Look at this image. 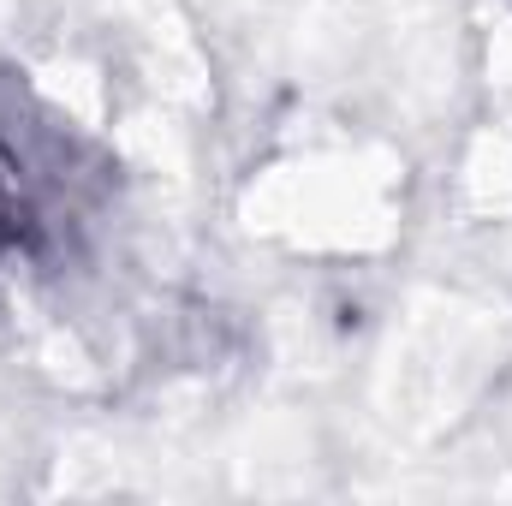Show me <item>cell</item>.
<instances>
[{
	"mask_svg": "<svg viewBox=\"0 0 512 506\" xmlns=\"http://www.w3.org/2000/svg\"><path fill=\"white\" fill-rule=\"evenodd\" d=\"M30 245V203H24V167L0 143V251Z\"/></svg>",
	"mask_w": 512,
	"mask_h": 506,
	"instance_id": "obj_1",
	"label": "cell"
}]
</instances>
